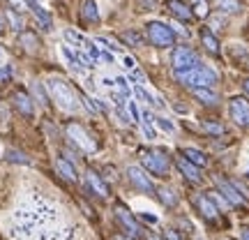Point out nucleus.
Returning a JSON list of instances; mask_svg holds the SVG:
<instances>
[{"mask_svg":"<svg viewBox=\"0 0 249 240\" xmlns=\"http://www.w3.org/2000/svg\"><path fill=\"white\" fill-rule=\"evenodd\" d=\"M12 236L17 240H74L71 229L62 226L58 205L44 196H30L14 210Z\"/></svg>","mask_w":249,"mask_h":240,"instance_id":"f257e3e1","label":"nucleus"},{"mask_svg":"<svg viewBox=\"0 0 249 240\" xmlns=\"http://www.w3.org/2000/svg\"><path fill=\"white\" fill-rule=\"evenodd\" d=\"M46 92L53 97V102H58V107L65 109V111H76L79 109V102H76V95L67 81L62 79H49L46 81Z\"/></svg>","mask_w":249,"mask_h":240,"instance_id":"f03ea898","label":"nucleus"},{"mask_svg":"<svg viewBox=\"0 0 249 240\" xmlns=\"http://www.w3.org/2000/svg\"><path fill=\"white\" fill-rule=\"evenodd\" d=\"M176 76L178 81H182L185 86L189 88H213L214 83H217V74L214 70L210 67H205V65H196L194 70H187V72H176Z\"/></svg>","mask_w":249,"mask_h":240,"instance_id":"7ed1b4c3","label":"nucleus"},{"mask_svg":"<svg viewBox=\"0 0 249 240\" xmlns=\"http://www.w3.org/2000/svg\"><path fill=\"white\" fill-rule=\"evenodd\" d=\"M139 157H141V164L145 166L148 171H152L155 176H169L171 171V160L166 157V152L164 150H148V148H143L139 152Z\"/></svg>","mask_w":249,"mask_h":240,"instance_id":"20e7f679","label":"nucleus"},{"mask_svg":"<svg viewBox=\"0 0 249 240\" xmlns=\"http://www.w3.org/2000/svg\"><path fill=\"white\" fill-rule=\"evenodd\" d=\"M145 33H148V42L152 46H160V49H169V46L176 44V35L166 23H160V21H150L145 26Z\"/></svg>","mask_w":249,"mask_h":240,"instance_id":"39448f33","label":"nucleus"},{"mask_svg":"<svg viewBox=\"0 0 249 240\" xmlns=\"http://www.w3.org/2000/svg\"><path fill=\"white\" fill-rule=\"evenodd\" d=\"M65 132H67V136H70L71 141L79 146L83 152H95L97 150V143H95V139L90 136L83 127H81L79 123H70L67 127H65Z\"/></svg>","mask_w":249,"mask_h":240,"instance_id":"423d86ee","label":"nucleus"},{"mask_svg":"<svg viewBox=\"0 0 249 240\" xmlns=\"http://www.w3.org/2000/svg\"><path fill=\"white\" fill-rule=\"evenodd\" d=\"M113 213H116V220H118V224L123 226L124 231H127V236H132V238H139L141 236V224L136 222V217H134L127 208H124L123 203H116V208H113Z\"/></svg>","mask_w":249,"mask_h":240,"instance_id":"0eeeda50","label":"nucleus"},{"mask_svg":"<svg viewBox=\"0 0 249 240\" xmlns=\"http://www.w3.org/2000/svg\"><path fill=\"white\" fill-rule=\"evenodd\" d=\"M171 62H173V70H176V72L194 70L196 65H201L198 55H196L192 49H185V46H180V49H176V51H173V58H171Z\"/></svg>","mask_w":249,"mask_h":240,"instance_id":"6e6552de","label":"nucleus"},{"mask_svg":"<svg viewBox=\"0 0 249 240\" xmlns=\"http://www.w3.org/2000/svg\"><path fill=\"white\" fill-rule=\"evenodd\" d=\"M229 113H231L235 125L249 127V102L245 97H233L231 104H229Z\"/></svg>","mask_w":249,"mask_h":240,"instance_id":"1a4fd4ad","label":"nucleus"},{"mask_svg":"<svg viewBox=\"0 0 249 240\" xmlns=\"http://www.w3.org/2000/svg\"><path fill=\"white\" fill-rule=\"evenodd\" d=\"M127 178H129V183H132L136 189H141L145 194H155V185H152V180L143 173L141 166H129V169H127Z\"/></svg>","mask_w":249,"mask_h":240,"instance_id":"9d476101","label":"nucleus"},{"mask_svg":"<svg viewBox=\"0 0 249 240\" xmlns=\"http://www.w3.org/2000/svg\"><path fill=\"white\" fill-rule=\"evenodd\" d=\"M217 192L229 201V205H235V208H240V205H245V199L240 196V192L235 189V185H233L231 180H224V178H217Z\"/></svg>","mask_w":249,"mask_h":240,"instance_id":"9b49d317","label":"nucleus"},{"mask_svg":"<svg viewBox=\"0 0 249 240\" xmlns=\"http://www.w3.org/2000/svg\"><path fill=\"white\" fill-rule=\"evenodd\" d=\"M12 102H14V107H17V111L21 113V116L30 118L33 113H35V107H33V97H30L28 92H23V90H17V92H14V97H12Z\"/></svg>","mask_w":249,"mask_h":240,"instance_id":"f8f14e48","label":"nucleus"},{"mask_svg":"<svg viewBox=\"0 0 249 240\" xmlns=\"http://www.w3.org/2000/svg\"><path fill=\"white\" fill-rule=\"evenodd\" d=\"M194 203H196V208H198V213L203 215L205 220H217V215H219V208L213 203V199H210L208 194L196 196Z\"/></svg>","mask_w":249,"mask_h":240,"instance_id":"ddd939ff","label":"nucleus"},{"mask_svg":"<svg viewBox=\"0 0 249 240\" xmlns=\"http://www.w3.org/2000/svg\"><path fill=\"white\" fill-rule=\"evenodd\" d=\"M86 180H88V185H90V189L95 192L97 196H102V199H107L111 192H108V185L104 183V180L99 178V173H95V171H86Z\"/></svg>","mask_w":249,"mask_h":240,"instance_id":"4468645a","label":"nucleus"},{"mask_svg":"<svg viewBox=\"0 0 249 240\" xmlns=\"http://www.w3.org/2000/svg\"><path fill=\"white\" fill-rule=\"evenodd\" d=\"M166 7H169V12L178 18V21H189V18L194 17V14H192V9L187 7L182 0H169V2H166Z\"/></svg>","mask_w":249,"mask_h":240,"instance_id":"2eb2a0df","label":"nucleus"},{"mask_svg":"<svg viewBox=\"0 0 249 240\" xmlns=\"http://www.w3.org/2000/svg\"><path fill=\"white\" fill-rule=\"evenodd\" d=\"M178 169L182 171V176H185L189 183H201V171H198V166L192 164V162H187L185 157L178 160Z\"/></svg>","mask_w":249,"mask_h":240,"instance_id":"dca6fc26","label":"nucleus"},{"mask_svg":"<svg viewBox=\"0 0 249 240\" xmlns=\"http://www.w3.org/2000/svg\"><path fill=\"white\" fill-rule=\"evenodd\" d=\"M55 171H58L67 183H76V169H74V164L67 162L65 157H58V160H55Z\"/></svg>","mask_w":249,"mask_h":240,"instance_id":"f3484780","label":"nucleus"},{"mask_svg":"<svg viewBox=\"0 0 249 240\" xmlns=\"http://www.w3.org/2000/svg\"><path fill=\"white\" fill-rule=\"evenodd\" d=\"M28 7L33 9V14L39 18V23L44 26V30H51V26H53V21H51V14H49V12H46V9L42 7V5H39L37 0H28Z\"/></svg>","mask_w":249,"mask_h":240,"instance_id":"a211bd4d","label":"nucleus"},{"mask_svg":"<svg viewBox=\"0 0 249 240\" xmlns=\"http://www.w3.org/2000/svg\"><path fill=\"white\" fill-rule=\"evenodd\" d=\"M180 155H182L187 162L196 164L198 169H201V166H208V157H205V152L196 150V148H182V150H180Z\"/></svg>","mask_w":249,"mask_h":240,"instance_id":"6ab92c4d","label":"nucleus"},{"mask_svg":"<svg viewBox=\"0 0 249 240\" xmlns=\"http://www.w3.org/2000/svg\"><path fill=\"white\" fill-rule=\"evenodd\" d=\"M201 44L205 46V51H210L213 55L219 54V42H217V37H214L208 28H203V30H201Z\"/></svg>","mask_w":249,"mask_h":240,"instance_id":"aec40b11","label":"nucleus"},{"mask_svg":"<svg viewBox=\"0 0 249 240\" xmlns=\"http://www.w3.org/2000/svg\"><path fill=\"white\" fill-rule=\"evenodd\" d=\"M18 42H21V46L28 49V51H37V46H39V37H37L33 30H21Z\"/></svg>","mask_w":249,"mask_h":240,"instance_id":"412c9836","label":"nucleus"},{"mask_svg":"<svg viewBox=\"0 0 249 240\" xmlns=\"http://www.w3.org/2000/svg\"><path fill=\"white\" fill-rule=\"evenodd\" d=\"M194 95H196V99H201L208 107H214L219 102V97H217V92L213 88H194Z\"/></svg>","mask_w":249,"mask_h":240,"instance_id":"4be33fe9","label":"nucleus"},{"mask_svg":"<svg viewBox=\"0 0 249 240\" xmlns=\"http://www.w3.org/2000/svg\"><path fill=\"white\" fill-rule=\"evenodd\" d=\"M81 14H83V18H86L88 23H97V21H99V12H97L95 0H86V2H83V9H81Z\"/></svg>","mask_w":249,"mask_h":240,"instance_id":"5701e85b","label":"nucleus"},{"mask_svg":"<svg viewBox=\"0 0 249 240\" xmlns=\"http://www.w3.org/2000/svg\"><path fill=\"white\" fill-rule=\"evenodd\" d=\"M217 9L224 14H238L242 9V2L240 0H217Z\"/></svg>","mask_w":249,"mask_h":240,"instance_id":"b1692460","label":"nucleus"},{"mask_svg":"<svg viewBox=\"0 0 249 240\" xmlns=\"http://www.w3.org/2000/svg\"><path fill=\"white\" fill-rule=\"evenodd\" d=\"M123 42L127 46L141 49V46H143V37H141V33H136V30H124V33H123Z\"/></svg>","mask_w":249,"mask_h":240,"instance_id":"393cba45","label":"nucleus"},{"mask_svg":"<svg viewBox=\"0 0 249 240\" xmlns=\"http://www.w3.org/2000/svg\"><path fill=\"white\" fill-rule=\"evenodd\" d=\"M134 92H136V97H141L143 102H148L150 107H161V97H155V95H150L145 88H141V86H134Z\"/></svg>","mask_w":249,"mask_h":240,"instance_id":"a878e982","label":"nucleus"},{"mask_svg":"<svg viewBox=\"0 0 249 240\" xmlns=\"http://www.w3.org/2000/svg\"><path fill=\"white\" fill-rule=\"evenodd\" d=\"M155 192L160 194V199L166 205H176V203H178V194H176L173 189H169V187H160V189H155Z\"/></svg>","mask_w":249,"mask_h":240,"instance_id":"bb28decb","label":"nucleus"},{"mask_svg":"<svg viewBox=\"0 0 249 240\" xmlns=\"http://www.w3.org/2000/svg\"><path fill=\"white\" fill-rule=\"evenodd\" d=\"M192 14H196L198 18H205L208 17V2L205 0H192Z\"/></svg>","mask_w":249,"mask_h":240,"instance_id":"cd10ccee","label":"nucleus"},{"mask_svg":"<svg viewBox=\"0 0 249 240\" xmlns=\"http://www.w3.org/2000/svg\"><path fill=\"white\" fill-rule=\"evenodd\" d=\"M5 160H7V162H14V164H30V157H26L23 152H18V150H7Z\"/></svg>","mask_w":249,"mask_h":240,"instance_id":"c85d7f7f","label":"nucleus"},{"mask_svg":"<svg viewBox=\"0 0 249 240\" xmlns=\"http://www.w3.org/2000/svg\"><path fill=\"white\" fill-rule=\"evenodd\" d=\"M97 44L107 46L108 51H116V54H123V46L118 44L116 39H111V37H97Z\"/></svg>","mask_w":249,"mask_h":240,"instance_id":"c756f323","label":"nucleus"},{"mask_svg":"<svg viewBox=\"0 0 249 240\" xmlns=\"http://www.w3.org/2000/svg\"><path fill=\"white\" fill-rule=\"evenodd\" d=\"M65 39H67V42H71V44H76V46H83V42H86V37L79 35L76 30H70V28L65 30Z\"/></svg>","mask_w":249,"mask_h":240,"instance_id":"7c9ffc66","label":"nucleus"},{"mask_svg":"<svg viewBox=\"0 0 249 240\" xmlns=\"http://www.w3.org/2000/svg\"><path fill=\"white\" fill-rule=\"evenodd\" d=\"M7 18H9V23H12V28L14 30H23V21H21V17H18V12H14V9H9L7 12Z\"/></svg>","mask_w":249,"mask_h":240,"instance_id":"2f4dec72","label":"nucleus"},{"mask_svg":"<svg viewBox=\"0 0 249 240\" xmlns=\"http://www.w3.org/2000/svg\"><path fill=\"white\" fill-rule=\"evenodd\" d=\"M203 129L208 134H214V136H217V134H224V127L219 123H210V120H205L203 123Z\"/></svg>","mask_w":249,"mask_h":240,"instance_id":"473e14b6","label":"nucleus"},{"mask_svg":"<svg viewBox=\"0 0 249 240\" xmlns=\"http://www.w3.org/2000/svg\"><path fill=\"white\" fill-rule=\"evenodd\" d=\"M9 5H12V9L14 12H18V14H23L28 9V0H7Z\"/></svg>","mask_w":249,"mask_h":240,"instance_id":"72a5a7b5","label":"nucleus"},{"mask_svg":"<svg viewBox=\"0 0 249 240\" xmlns=\"http://www.w3.org/2000/svg\"><path fill=\"white\" fill-rule=\"evenodd\" d=\"M33 92L37 95V99H39V104H49V99H46V92H44V88H42L39 83H33Z\"/></svg>","mask_w":249,"mask_h":240,"instance_id":"f704fd0d","label":"nucleus"},{"mask_svg":"<svg viewBox=\"0 0 249 240\" xmlns=\"http://www.w3.org/2000/svg\"><path fill=\"white\" fill-rule=\"evenodd\" d=\"M161 236H164V240H185V236L180 231H176V229H164Z\"/></svg>","mask_w":249,"mask_h":240,"instance_id":"c9c22d12","label":"nucleus"},{"mask_svg":"<svg viewBox=\"0 0 249 240\" xmlns=\"http://www.w3.org/2000/svg\"><path fill=\"white\" fill-rule=\"evenodd\" d=\"M127 109H129V113H132V120L141 123V113H139V107H136L134 102H127Z\"/></svg>","mask_w":249,"mask_h":240,"instance_id":"e433bc0d","label":"nucleus"},{"mask_svg":"<svg viewBox=\"0 0 249 240\" xmlns=\"http://www.w3.org/2000/svg\"><path fill=\"white\" fill-rule=\"evenodd\" d=\"M116 83H118V88H120V92H123L124 97H127V95H129V86H127V79H123V76H120V79H116Z\"/></svg>","mask_w":249,"mask_h":240,"instance_id":"4c0bfd02","label":"nucleus"},{"mask_svg":"<svg viewBox=\"0 0 249 240\" xmlns=\"http://www.w3.org/2000/svg\"><path fill=\"white\" fill-rule=\"evenodd\" d=\"M155 123L160 125L161 129H166V132H173V125H171L166 118H155Z\"/></svg>","mask_w":249,"mask_h":240,"instance_id":"58836bf2","label":"nucleus"},{"mask_svg":"<svg viewBox=\"0 0 249 240\" xmlns=\"http://www.w3.org/2000/svg\"><path fill=\"white\" fill-rule=\"evenodd\" d=\"M123 62H124V70H129V72L136 70V62H134L132 55H123Z\"/></svg>","mask_w":249,"mask_h":240,"instance_id":"ea45409f","label":"nucleus"},{"mask_svg":"<svg viewBox=\"0 0 249 240\" xmlns=\"http://www.w3.org/2000/svg\"><path fill=\"white\" fill-rule=\"evenodd\" d=\"M9 79H12V70L9 67H0V83H5Z\"/></svg>","mask_w":249,"mask_h":240,"instance_id":"a19ab883","label":"nucleus"},{"mask_svg":"<svg viewBox=\"0 0 249 240\" xmlns=\"http://www.w3.org/2000/svg\"><path fill=\"white\" fill-rule=\"evenodd\" d=\"M5 30H7V21H5V17L0 14V35H5Z\"/></svg>","mask_w":249,"mask_h":240,"instance_id":"79ce46f5","label":"nucleus"},{"mask_svg":"<svg viewBox=\"0 0 249 240\" xmlns=\"http://www.w3.org/2000/svg\"><path fill=\"white\" fill-rule=\"evenodd\" d=\"M242 88H245V92H247V95H249V79H245V81H242Z\"/></svg>","mask_w":249,"mask_h":240,"instance_id":"37998d69","label":"nucleus"},{"mask_svg":"<svg viewBox=\"0 0 249 240\" xmlns=\"http://www.w3.org/2000/svg\"><path fill=\"white\" fill-rule=\"evenodd\" d=\"M242 240H249V229H245V231H242Z\"/></svg>","mask_w":249,"mask_h":240,"instance_id":"c03bdc74","label":"nucleus"},{"mask_svg":"<svg viewBox=\"0 0 249 240\" xmlns=\"http://www.w3.org/2000/svg\"><path fill=\"white\" fill-rule=\"evenodd\" d=\"M148 240H160V238L157 236H148Z\"/></svg>","mask_w":249,"mask_h":240,"instance_id":"a18cd8bd","label":"nucleus"}]
</instances>
